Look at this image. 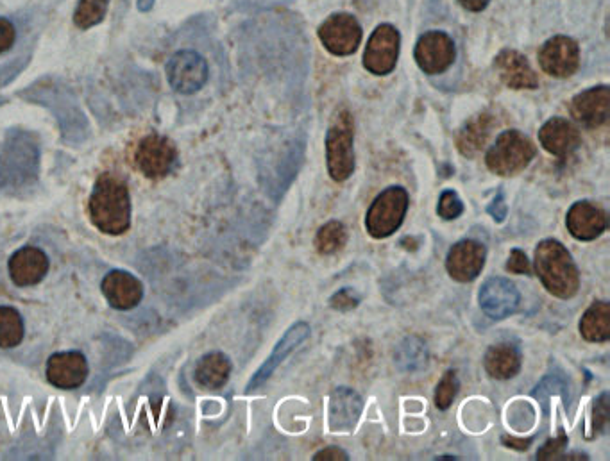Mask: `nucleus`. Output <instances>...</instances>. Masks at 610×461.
<instances>
[{"label":"nucleus","instance_id":"a211bd4d","mask_svg":"<svg viewBox=\"0 0 610 461\" xmlns=\"http://www.w3.org/2000/svg\"><path fill=\"white\" fill-rule=\"evenodd\" d=\"M102 295L115 310H131L144 297V286L124 270H113L102 279Z\"/></svg>","mask_w":610,"mask_h":461},{"label":"nucleus","instance_id":"4be33fe9","mask_svg":"<svg viewBox=\"0 0 610 461\" xmlns=\"http://www.w3.org/2000/svg\"><path fill=\"white\" fill-rule=\"evenodd\" d=\"M539 142L553 156L566 158L571 152L577 151L580 133L566 118H551L541 127Z\"/></svg>","mask_w":610,"mask_h":461},{"label":"nucleus","instance_id":"f03ea898","mask_svg":"<svg viewBox=\"0 0 610 461\" xmlns=\"http://www.w3.org/2000/svg\"><path fill=\"white\" fill-rule=\"evenodd\" d=\"M535 272L544 288L555 297L569 299L578 292L577 265L568 249L557 240H544L535 249Z\"/></svg>","mask_w":610,"mask_h":461},{"label":"nucleus","instance_id":"79ce46f5","mask_svg":"<svg viewBox=\"0 0 610 461\" xmlns=\"http://www.w3.org/2000/svg\"><path fill=\"white\" fill-rule=\"evenodd\" d=\"M503 440H505V442H509V447H517V449H526V447H528V445H530V442H532V440H526V442H516V440H514V438H503Z\"/></svg>","mask_w":610,"mask_h":461},{"label":"nucleus","instance_id":"bb28decb","mask_svg":"<svg viewBox=\"0 0 610 461\" xmlns=\"http://www.w3.org/2000/svg\"><path fill=\"white\" fill-rule=\"evenodd\" d=\"M428 349L421 338L417 336H408L396 349L394 354V361L398 365L399 370L403 372H419V370L426 369L428 365Z\"/></svg>","mask_w":610,"mask_h":461},{"label":"nucleus","instance_id":"ddd939ff","mask_svg":"<svg viewBox=\"0 0 610 461\" xmlns=\"http://www.w3.org/2000/svg\"><path fill=\"white\" fill-rule=\"evenodd\" d=\"M47 379L52 386L61 390H74L88 378V361L81 353L52 354L47 361Z\"/></svg>","mask_w":610,"mask_h":461},{"label":"nucleus","instance_id":"6e6552de","mask_svg":"<svg viewBox=\"0 0 610 461\" xmlns=\"http://www.w3.org/2000/svg\"><path fill=\"white\" fill-rule=\"evenodd\" d=\"M319 38L331 54L349 56L362 42V27L353 15L337 13L319 27Z\"/></svg>","mask_w":610,"mask_h":461},{"label":"nucleus","instance_id":"6ab92c4d","mask_svg":"<svg viewBox=\"0 0 610 461\" xmlns=\"http://www.w3.org/2000/svg\"><path fill=\"white\" fill-rule=\"evenodd\" d=\"M569 233L577 240H594L607 229L605 211L593 202L580 201L571 206L566 217Z\"/></svg>","mask_w":610,"mask_h":461},{"label":"nucleus","instance_id":"4468645a","mask_svg":"<svg viewBox=\"0 0 610 461\" xmlns=\"http://www.w3.org/2000/svg\"><path fill=\"white\" fill-rule=\"evenodd\" d=\"M487 251L480 242L462 240L451 247L446 260V269L453 279L460 283H469L480 276L485 265Z\"/></svg>","mask_w":610,"mask_h":461},{"label":"nucleus","instance_id":"72a5a7b5","mask_svg":"<svg viewBox=\"0 0 610 461\" xmlns=\"http://www.w3.org/2000/svg\"><path fill=\"white\" fill-rule=\"evenodd\" d=\"M330 304L331 308L339 311L355 310L356 306L360 304V297L356 295L353 288H342L331 297Z\"/></svg>","mask_w":610,"mask_h":461},{"label":"nucleus","instance_id":"c9c22d12","mask_svg":"<svg viewBox=\"0 0 610 461\" xmlns=\"http://www.w3.org/2000/svg\"><path fill=\"white\" fill-rule=\"evenodd\" d=\"M609 422V394H602L596 403H594L593 411V429L594 431H603Z\"/></svg>","mask_w":610,"mask_h":461},{"label":"nucleus","instance_id":"dca6fc26","mask_svg":"<svg viewBox=\"0 0 610 461\" xmlns=\"http://www.w3.org/2000/svg\"><path fill=\"white\" fill-rule=\"evenodd\" d=\"M609 86H594L571 101V115L585 127H600L609 120Z\"/></svg>","mask_w":610,"mask_h":461},{"label":"nucleus","instance_id":"9b49d317","mask_svg":"<svg viewBox=\"0 0 610 461\" xmlns=\"http://www.w3.org/2000/svg\"><path fill=\"white\" fill-rule=\"evenodd\" d=\"M169 83L179 93H195L208 79V67L197 52L181 51L172 56L167 65Z\"/></svg>","mask_w":610,"mask_h":461},{"label":"nucleus","instance_id":"cd10ccee","mask_svg":"<svg viewBox=\"0 0 610 461\" xmlns=\"http://www.w3.org/2000/svg\"><path fill=\"white\" fill-rule=\"evenodd\" d=\"M24 338V320L8 306L0 308V349L17 347Z\"/></svg>","mask_w":610,"mask_h":461},{"label":"nucleus","instance_id":"2eb2a0df","mask_svg":"<svg viewBox=\"0 0 610 461\" xmlns=\"http://www.w3.org/2000/svg\"><path fill=\"white\" fill-rule=\"evenodd\" d=\"M364 410L362 397L348 386H339L330 395L328 424L333 433L353 431Z\"/></svg>","mask_w":610,"mask_h":461},{"label":"nucleus","instance_id":"39448f33","mask_svg":"<svg viewBox=\"0 0 610 461\" xmlns=\"http://www.w3.org/2000/svg\"><path fill=\"white\" fill-rule=\"evenodd\" d=\"M408 210V193L401 186H390L374 199L365 217V227L374 238L394 235Z\"/></svg>","mask_w":610,"mask_h":461},{"label":"nucleus","instance_id":"37998d69","mask_svg":"<svg viewBox=\"0 0 610 461\" xmlns=\"http://www.w3.org/2000/svg\"><path fill=\"white\" fill-rule=\"evenodd\" d=\"M154 0H138V9L140 11H149L153 8Z\"/></svg>","mask_w":610,"mask_h":461},{"label":"nucleus","instance_id":"f3484780","mask_svg":"<svg viewBox=\"0 0 610 461\" xmlns=\"http://www.w3.org/2000/svg\"><path fill=\"white\" fill-rule=\"evenodd\" d=\"M308 336H310V326L306 322H297V324L290 327L289 331L283 335V338L274 347L271 356L267 358V361L263 363L262 367L253 376V379L249 381L247 390L251 392V390H255L258 386H262L267 379L271 378L274 370L278 369L281 363L287 360L290 354L294 353L297 347L303 344Z\"/></svg>","mask_w":610,"mask_h":461},{"label":"nucleus","instance_id":"412c9836","mask_svg":"<svg viewBox=\"0 0 610 461\" xmlns=\"http://www.w3.org/2000/svg\"><path fill=\"white\" fill-rule=\"evenodd\" d=\"M494 67L500 74L501 81L512 90H534L539 86L534 68L530 67L528 59L517 51H501L494 61Z\"/></svg>","mask_w":610,"mask_h":461},{"label":"nucleus","instance_id":"c85d7f7f","mask_svg":"<svg viewBox=\"0 0 610 461\" xmlns=\"http://www.w3.org/2000/svg\"><path fill=\"white\" fill-rule=\"evenodd\" d=\"M348 240L346 229L340 222H328L319 229L315 238V247L321 254H335L340 251Z\"/></svg>","mask_w":610,"mask_h":461},{"label":"nucleus","instance_id":"58836bf2","mask_svg":"<svg viewBox=\"0 0 610 461\" xmlns=\"http://www.w3.org/2000/svg\"><path fill=\"white\" fill-rule=\"evenodd\" d=\"M487 211L491 213V217L496 220V222H503L505 217H507V204H505V197H503V192L498 193L496 197H494V201H492L491 206L487 208Z\"/></svg>","mask_w":610,"mask_h":461},{"label":"nucleus","instance_id":"393cba45","mask_svg":"<svg viewBox=\"0 0 610 461\" xmlns=\"http://www.w3.org/2000/svg\"><path fill=\"white\" fill-rule=\"evenodd\" d=\"M231 374V363L222 353H212L203 356L195 367L197 385L217 390L228 383Z\"/></svg>","mask_w":610,"mask_h":461},{"label":"nucleus","instance_id":"a878e982","mask_svg":"<svg viewBox=\"0 0 610 461\" xmlns=\"http://www.w3.org/2000/svg\"><path fill=\"white\" fill-rule=\"evenodd\" d=\"M580 333L587 342H607L610 338L609 302H594L580 320Z\"/></svg>","mask_w":610,"mask_h":461},{"label":"nucleus","instance_id":"f257e3e1","mask_svg":"<svg viewBox=\"0 0 610 461\" xmlns=\"http://www.w3.org/2000/svg\"><path fill=\"white\" fill-rule=\"evenodd\" d=\"M90 220L104 235H124L131 226V197L126 183L117 176H101L88 201Z\"/></svg>","mask_w":610,"mask_h":461},{"label":"nucleus","instance_id":"b1692460","mask_svg":"<svg viewBox=\"0 0 610 461\" xmlns=\"http://www.w3.org/2000/svg\"><path fill=\"white\" fill-rule=\"evenodd\" d=\"M521 369V353L516 345L503 344L492 345L485 354V370L494 379H510L516 376Z\"/></svg>","mask_w":610,"mask_h":461},{"label":"nucleus","instance_id":"2f4dec72","mask_svg":"<svg viewBox=\"0 0 610 461\" xmlns=\"http://www.w3.org/2000/svg\"><path fill=\"white\" fill-rule=\"evenodd\" d=\"M535 399H539L543 403L544 399H548L551 395H562L564 399H568V383L560 374H550L548 378H544L537 388L534 390Z\"/></svg>","mask_w":610,"mask_h":461},{"label":"nucleus","instance_id":"aec40b11","mask_svg":"<svg viewBox=\"0 0 610 461\" xmlns=\"http://www.w3.org/2000/svg\"><path fill=\"white\" fill-rule=\"evenodd\" d=\"M49 270V258L36 247H24L9 260V274L17 286L38 285Z\"/></svg>","mask_w":610,"mask_h":461},{"label":"nucleus","instance_id":"f704fd0d","mask_svg":"<svg viewBox=\"0 0 610 461\" xmlns=\"http://www.w3.org/2000/svg\"><path fill=\"white\" fill-rule=\"evenodd\" d=\"M566 444H568L566 436H560V438L546 442L543 449L537 453V460H562V456H564L562 453L566 449Z\"/></svg>","mask_w":610,"mask_h":461},{"label":"nucleus","instance_id":"5701e85b","mask_svg":"<svg viewBox=\"0 0 610 461\" xmlns=\"http://www.w3.org/2000/svg\"><path fill=\"white\" fill-rule=\"evenodd\" d=\"M494 127V117L489 113H480L475 118H471L466 126L460 129L457 136L458 151L462 152L467 158L475 156L482 151L483 145L489 140Z\"/></svg>","mask_w":610,"mask_h":461},{"label":"nucleus","instance_id":"20e7f679","mask_svg":"<svg viewBox=\"0 0 610 461\" xmlns=\"http://www.w3.org/2000/svg\"><path fill=\"white\" fill-rule=\"evenodd\" d=\"M535 147L528 136L516 129L505 131L487 152V167L498 176H516L534 160Z\"/></svg>","mask_w":610,"mask_h":461},{"label":"nucleus","instance_id":"423d86ee","mask_svg":"<svg viewBox=\"0 0 610 461\" xmlns=\"http://www.w3.org/2000/svg\"><path fill=\"white\" fill-rule=\"evenodd\" d=\"M178 151L169 138L160 135L145 136L136 145L135 165L149 179H163L174 170Z\"/></svg>","mask_w":610,"mask_h":461},{"label":"nucleus","instance_id":"9d476101","mask_svg":"<svg viewBox=\"0 0 610 461\" xmlns=\"http://www.w3.org/2000/svg\"><path fill=\"white\" fill-rule=\"evenodd\" d=\"M539 63L550 76L559 79L573 76L580 67L578 43L568 36H553L539 52Z\"/></svg>","mask_w":610,"mask_h":461},{"label":"nucleus","instance_id":"a19ab883","mask_svg":"<svg viewBox=\"0 0 610 461\" xmlns=\"http://www.w3.org/2000/svg\"><path fill=\"white\" fill-rule=\"evenodd\" d=\"M458 2H460L464 8L469 9V11H475V13L482 11V9H485V6L489 4V0H458Z\"/></svg>","mask_w":610,"mask_h":461},{"label":"nucleus","instance_id":"4c0bfd02","mask_svg":"<svg viewBox=\"0 0 610 461\" xmlns=\"http://www.w3.org/2000/svg\"><path fill=\"white\" fill-rule=\"evenodd\" d=\"M15 38H17V33H15L13 24L6 18H0V54L8 52L13 47Z\"/></svg>","mask_w":610,"mask_h":461},{"label":"nucleus","instance_id":"f8f14e48","mask_svg":"<svg viewBox=\"0 0 610 461\" xmlns=\"http://www.w3.org/2000/svg\"><path fill=\"white\" fill-rule=\"evenodd\" d=\"M519 292L514 283L503 277H491L483 283L478 294L480 308L487 317L503 320L510 317L519 306Z\"/></svg>","mask_w":610,"mask_h":461},{"label":"nucleus","instance_id":"e433bc0d","mask_svg":"<svg viewBox=\"0 0 610 461\" xmlns=\"http://www.w3.org/2000/svg\"><path fill=\"white\" fill-rule=\"evenodd\" d=\"M507 270L514 274H530V261L526 258V254L519 249H514L510 252L509 261H507Z\"/></svg>","mask_w":610,"mask_h":461},{"label":"nucleus","instance_id":"7ed1b4c3","mask_svg":"<svg viewBox=\"0 0 610 461\" xmlns=\"http://www.w3.org/2000/svg\"><path fill=\"white\" fill-rule=\"evenodd\" d=\"M355 124L349 111H340L333 118L326 135L328 170L335 181H346L355 172Z\"/></svg>","mask_w":610,"mask_h":461},{"label":"nucleus","instance_id":"1a4fd4ad","mask_svg":"<svg viewBox=\"0 0 610 461\" xmlns=\"http://www.w3.org/2000/svg\"><path fill=\"white\" fill-rule=\"evenodd\" d=\"M455 56V43L448 34L441 31L423 34L416 45L417 65L430 76L446 72L453 65Z\"/></svg>","mask_w":610,"mask_h":461},{"label":"nucleus","instance_id":"0eeeda50","mask_svg":"<svg viewBox=\"0 0 610 461\" xmlns=\"http://www.w3.org/2000/svg\"><path fill=\"white\" fill-rule=\"evenodd\" d=\"M399 43L401 38L396 27L389 24L378 27L365 47L364 67L374 76L390 74L398 63Z\"/></svg>","mask_w":610,"mask_h":461},{"label":"nucleus","instance_id":"c756f323","mask_svg":"<svg viewBox=\"0 0 610 461\" xmlns=\"http://www.w3.org/2000/svg\"><path fill=\"white\" fill-rule=\"evenodd\" d=\"M108 2L110 0H79L76 15H74L76 26L88 29V27L101 24L108 11Z\"/></svg>","mask_w":610,"mask_h":461},{"label":"nucleus","instance_id":"ea45409f","mask_svg":"<svg viewBox=\"0 0 610 461\" xmlns=\"http://www.w3.org/2000/svg\"><path fill=\"white\" fill-rule=\"evenodd\" d=\"M315 461H346L349 460L348 453L342 451L339 447H328V449H322L319 453L314 456Z\"/></svg>","mask_w":610,"mask_h":461},{"label":"nucleus","instance_id":"473e14b6","mask_svg":"<svg viewBox=\"0 0 610 461\" xmlns=\"http://www.w3.org/2000/svg\"><path fill=\"white\" fill-rule=\"evenodd\" d=\"M437 211H439V215L444 220H453V218H458L462 215L464 204L460 201L457 193L453 192V190H446V192H442Z\"/></svg>","mask_w":610,"mask_h":461},{"label":"nucleus","instance_id":"7c9ffc66","mask_svg":"<svg viewBox=\"0 0 610 461\" xmlns=\"http://www.w3.org/2000/svg\"><path fill=\"white\" fill-rule=\"evenodd\" d=\"M458 386H460V383H458L457 374L453 370H448L442 376L437 388H435V406L439 410H448L450 408L451 404H453V399L457 397Z\"/></svg>","mask_w":610,"mask_h":461}]
</instances>
